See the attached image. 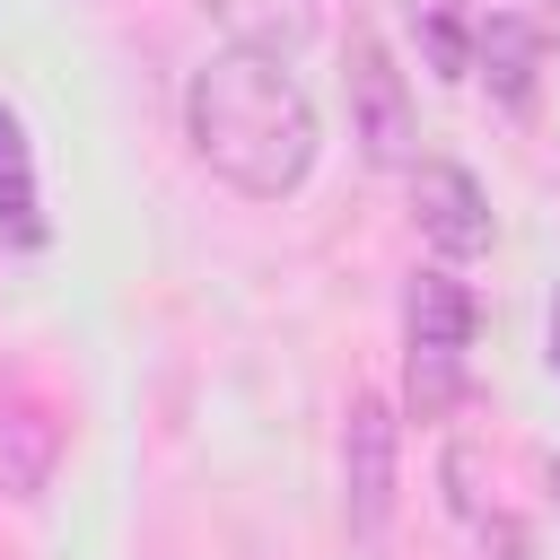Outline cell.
<instances>
[{"mask_svg": "<svg viewBox=\"0 0 560 560\" xmlns=\"http://www.w3.org/2000/svg\"><path fill=\"white\" fill-rule=\"evenodd\" d=\"M402 438H394V402L385 394H350L341 411V516L359 542H385V516H394V464Z\"/></svg>", "mask_w": 560, "mask_h": 560, "instance_id": "3957f363", "label": "cell"}, {"mask_svg": "<svg viewBox=\"0 0 560 560\" xmlns=\"http://www.w3.org/2000/svg\"><path fill=\"white\" fill-rule=\"evenodd\" d=\"M420 44H429L438 79H472V26H464L455 9H429V18H420Z\"/></svg>", "mask_w": 560, "mask_h": 560, "instance_id": "30bf717a", "label": "cell"}, {"mask_svg": "<svg viewBox=\"0 0 560 560\" xmlns=\"http://www.w3.org/2000/svg\"><path fill=\"white\" fill-rule=\"evenodd\" d=\"M411 219H420V236H429L446 262H472V254H490V236H499L481 184H472L464 166H446V158L411 166Z\"/></svg>", "mask_w": 560, "mask_h": 560, "instance_id": "5b68a950", "label": "cell"}, {"mask_svg": "<svg viewBox=\"0 0 560 560\" xmlns=\"http://www.w3.org/2000/svg\"><path fill=\"white\" fill-rule=\"evenodd\" d=\"M481 542H490L499 560H525V525H508V516H490V525H481Z\"/></svg>", "mask_w": 560, "mask_h": 560, "instance_id": "8fae6325", "label": "cell"}, {"mask_svg": "<svg viewBox=\"0 0 560 560\" xmlns=\"http://www.w3.org/2000/svg\"><path fill=\"white\" fill-rule=\"evenodd\" d=\"M551 368H560V306H551Z\"/></svg>", "mask_w": 560, "mask_h": 560, "instance_id": "7c38bea8", "label": "cell"}, {"mask_svg": "<svg viewBox=\"0 0 560 560\" xmlns=\"http://www.w3.org/2000/svg\"><path fill=\"white\" fill-rule=\"evenodd\" d=\"M472 79H490L499 105H534V79H542V26L525 9H490L472 18Z\"/></svg>", "mask_w": 560, "mask_h": 560, "instance_id": "8992f818", "label": "cell"}, {"mask_svg": "<svg viewBox=\"0 0 560 560\" xmlns=\"http://www.w3.org/2000/svg\"><path fill=\"white\" fill-rule=\"evenodd\" d=\"M61 464V420L44 402H0V490L9 499H35Z\"/></svg>", "mask_w": 560, "mask_h": 560, "instance_id": "ba28073f", "label": "cell"}, {"mask_svg": "<svg viewBox=\"0 0 560 560\" xmlns=\"http://www.w3.org/2000/svg\"><path fill=\"white\" fill-rule=\"evenodd\" d=\"M350 140H359L368 166H420L411 88H402V70L376 35H350Z\"/></svg>", "mask_w": 560, "mask_h": 560, "instance_id": "277c9868", "label": "cell"}, {"mask_svg": "<svg viewBox=\"0 0 560 560\" xmlns=\"http://www.w3.org/2000/svg\"><path fill=\"white\" fill-rule=\"evenodd\" d=\"M184 140L192 158L245 192V201H289L306 175H315V149H324V122H315V96L298 88L289 61L271 52H210L184 88Z\"/></svg>", "mask_w": 560, "mask_h": 560, "instance_id": "6da1fadb", "label": "cell"}, {"mask_svg": "<svg viewBox=\"0 0 560 560\" xmlns=\"http://www.w3.org/2000/svg\"><path fill=\"white\" fill-rule=\"evenodd\" d=\"M201 18L236 52H271V61H298L324 35V0H201Z\"/></svg>", "mask_w": 560, "mask_h": 560, "instance_id": "52a82bcc", "label": "cell"}, {"mask_svg": "<svg viewBox=\"0 0 560 560\" xmlns=\"http://www.w3.org/2000/svg\"><path fill=\"white\" fill-rule=\"evenodd\" d=\"M0 228L9 245H44V192H35V140L26 122L0 105Z\"/></svg>", "mask_w": 560, "mask_h": 560, "instance_id": "9c48e42d", "label": "cell"}, {"mask_svg": "<svg viewBox=\"0 0 560 560\" xmlns=\"http://www.w3.org/2000/svg\"><path fill=\"white\" fill-rule=\"evenodd\" d=\"M472 324L481 315L455 271H411V289H402V402H411V420H446L464 402Z\"/></svg>", "mask_w": 560, "mask_h": 560, "instance_id": "7a4b0ae2", "label": "cell"}]
</instances>
